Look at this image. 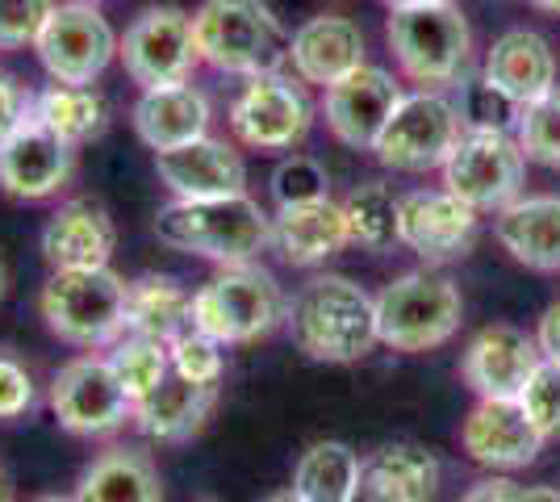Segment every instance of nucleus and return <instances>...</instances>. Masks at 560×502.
<instances>
[{
	"label": "nucleus",
	"mask_w": 560,
	"mask_h": 502,
	"mask_svg": "<svg viewBox=\"0 0 560 502\" xmlns=\"http://www.w3.org/2000/svg\"><path fill=\"white\" fill-rule=\"evenodd\" d=\"M50 410L71 435H114L135 419V402L121 389L105 357H75L50 377Z\"/></svg>",
	"instance_id": "13"
},
{
	"label": "nucleus",
	"mask_w": 560,
	"mask_h": 502,
	"mask_svg": "<svg viewBox=\"0 0 560 502\" xmlns=\"http://www.w3.org/2000/svg\"><path fill=\"white\" fill-rule=\"evenodd\" d=\"M486 80L511 93L518 105H532L548 89H557V50L536 30H506L486 50Z\"/></svg>",
	"instance_id": "26"
},
{
	"label": "nucleus",
	"mask_w": 560,
	"mask_h": 502,
	"mask_svg": "<svg viewBox=\"0 0 560 502\" xmlns=\"http://www.w3.org/2000/svg\"><path fill=\"white\" fill-rule=\"evenodd\" d=\"M364 59V30L351 17H310L305 25L293 30L289 38V68L302 84H318L330 89L335 80H343L348 72H355Z\"/></svg>",
	"instance_id": "20"
},
{
	"label": "nucleus",
	"mask_w": 560,
	"mask_h": 502,
	"mask_svg": "<svg viewBox=\"0 0 560 502\" xmlns=\"http://www.w3.org/2000/svg\"><path fill=\"white\" fill-rule=\"evenodd\" d=\"M348 243V214H343V201H335V197H318V201H302V206H277V214H272V247L293 268L327 264Z\"/></svg>",
	"instance_id": "22"
},
{
	"label": "nucleus",
	"mask_w": 560,
	"mask_h": 502,
	"mask_svg": "<svg viewBox=\"0 0 560 502\" xmlns=\"http://www.w3.org/2000/svg\"><path fill=\"white\" fill-rule=\"evenodd\" d=\"M218 407V385H197L185 382L176 373H167L164 382L155 385L142 402H135V428L147 440H160V444H185L197 431L206 428V419Z\"/></svg>",
	"instance_id": "27"
},
{
	"label": "nucleus",
	"mask_w": 560,
	"mask_h": 502,
	"mask_svg": "<svg viewBox=\"0 0 560 502\" xmlns=\"http://www.w3.org/2000/svg\"><path fill=\"white\" fill-rule=\"evenodd\" d=\"M397 101H401L397 75L389 68H376V63H360L355 72L323 89V118L343 147L373 151L385 121L394 118Z\"/></svg>",
	"instance_id": "14"
},
{
	"label": "nucleus",
	"mask_w": 560,
	"mask_h": 502,
	"mask_svg": "<svg viewBox=\"0 0 560 502\" xmlns=\"http://www.w3.org/2000/svg\"><path fill=\"white\" fill-rule=\"evenodd\" d=\"M264 502H305V499L298 494V490H293V486H289V490H280V494H268Z\"/></svg>",
	"instance_id": "45"
},
{
	"label": "nucleus",
	"mask_w": 560,
	"mask_h": 502,
	"mask_svg": "<svg viewBox=\"0 0 560 502\" xmlns=\"http://www.w3.org/2000/svg\"><path fill=\"white\" fill-rule=\"evenodd\" d=\"M385 38L394 50L397 68L422 89H447L468 75L472 59V30L460 4L435 0V4H415V9H394Z\"/></svg>",
	"instance_id": "6"
},
{
	"label": "nucleus",
	"mask_w": 560,
	"mask_h": 502,
	"mask_svg": "<svg viewBox=\"0 0 560 502\" xmlns=\"http://www.w3.org/2000/svg\"><path fill=\"white\" fill-rule=\"evenodd\" d=\"M289 30L268 0H206L192 13V43L213 72L252 75L280 72L289 63Z\"/></svg>",
	"instance_id": "3"
},
{
	"label": "nucleus",
	"mask_w": 560,
	"mask_h": 502,
	"mask_svg": "<svg viewBox=\"0 0 560 502\" xmlns=\"http://www.w3.org/2000/svg\"><path fill=\"white\" fill-rule=\"evenodd\" d=\"M351 243L364 252H394L401 243V197L385 180H364L343 201Z\"/></svg>",
	"instance_id": "32"
},
{
	"label": "nucleus",
	"mask_w": 560,
	"mask_h": 502,
	"mask_svg": "<svg viewBox=\"0 0 560 502\" xmlns=\"http://www.w3.org/2000/svg\"><path fill=\"white\" fill-rule=\"evenodd\" d=\"M330 197V176L327 167L318 164L314 155H284L272 172V201L277 206H302V201H318Z\"/></svg>",
	"instance_id": "38"
},
{
	"label": "nucleus",
	"mask_w": 560,
	"mask_h": 502,
	"mask_svg": "<svg viewBox=\"0 0 560 502\" xmlns=\"http://www.w3.org/2000/svg\"><path fill=\"white\" fill-rule=\"evenodd\" d=\"M30 114L50 126L63 143L80 147V143H93L96 135L109 126V105L105 96L96 93L93 84H47L43 93L34 96Z\"/></svg>",
	"instance_id": "31"
},
{
	"label": "nucleus",
	"mask_w": 560,
	"mask_h": 502,
	"mask_svg": "<svg viewBox=\"0 0 560 502\" xmlns=\"http://www.w3.org/2000/svg\"><path fill=\"white\" fill-rule=\"evenodd\" d=\"M117 43L121 38L93 0H68V4H55V13L43 25L34 50H38L50 80L93 84L117 59Z\"/></svg>",
	"instance_id": "11"
},
{
	"label": "nucleus",
	"mask_w": 560,
	"mask_h": 502,
	"mask_svg": "<svg viewBox=\"0 0 560 502\" xmlns=\"http://www.w3.org/2000/svg\"><path fill=\"white\" fill-rule=\"evenodd\" d=\"M360 453L343 440L310 444L293 469V490L305 502H355L360 499Z\"/></svg>",
	"instance_id": "30"
},
{
	"label": "nucleus",
	"mask_w": 560,
	"mask_h": 502,
	"mask_svg": "<svg viewBox=\"0 0 560 502\" xmlns=\"http://www.w3.org/2000/svg\"><path fill=\"white\" fill-rule=\"evenodd\" d=\"M460 135L465 126L456 114V101L440 89H419V93H401L394 118L385 121L373 151L394 172H435L444 167Z\"/></svg>",
	"instance_id": "8"
},
{
	"label": "nucleus",
	"mask_w": 560,
	"mask_h": 502,
	"mask_svg": "<svg viewBox=\"0 0 560 502\" xmlns=\"http://www.w3.org/2000/svg\"><path fill=\"white\" fill-rule=\"evenodd\" d=\"M514 139H518L523 155L532 164L560 172V84L548 89L532 105H523V118H518Z\"/></svg>",
	"instance_id": "35"
},
{
	"label": "nucleus",
	"mask_w": 560,
	"mask_h": 502,
	"mask_svg": "<svg viewBox=\"0 0 560 502\" xmlns=\"http://www.w3.org/2000/svg\"><path fill=\"white\" fill-rule=\"evenodd\" d=\"M518 407L527 410L544 444L560 440V360H539L536 373L527 377L523 394H518Z\"/></svg>",
	"instance_id": "37"
},
{
	"label": "nucleus",
	"mask_w": 560,
	"mask_h": 502,
	"mask_svg": "<svg viewBox=\"0 0 560 502\" xmlns=\"http://www.w3.org/2000/svg\"><path fill=\"white\" fill-rule=\"evenodd\" d=\"M117 59L139 89H164L192 80L201 55L192 43V17L176 4H151L126 25Z\"/></svg>",
	"instance_id": "10"
},
{
	"label": "nucleus",
	"mask_w": 560,
	"mask_h": 502,
	"mask_svg": "<svg viewBox=\"0 0 560 502\" xmlns=\"http://www.w3.org/2000/svg\"><path fill=\"white\" fill-rule=\"evenodd\" d=\"M93 4H101V0H93Z\"/></svg>",
	"instance_id": "51"
},
{
	"label": "nucleus",
	"mask_w": 560,
	"mask_h": 502,
	"mask_svg": "<svg viewBox=\"0 0 560 502\" xmlns=\"http://www.w3.org/2000/svg\"><path fill=\"white\" fill-rule=\"evenodd\" d=\"M135 135L151 151H172L185 147L201 135H210V96L197 84H164V89H142L135 101Z\"/></svg>",
	"instance_id": "25"
},
{
	"label": "nucleus",
	"mask_w": 560,
	"mask_h": 502,
	"mask_svg": "<svg viewBox=\"0 0 560 502\" xmlns=\"http://www.w3.org/2000/svg\"><path fill=\"white\" fill-rule=\"evenodd\" d=\"M206 502H213V499H206Z\"/></svg>",
	"instance_id": "52"
},
{
	"label": "nucleus",
	"mask_w": 560,
	"mask_h": 502,
	"mask_svg": "<svg viewBox=\"0 0 560 502\" xmlns=\"http://www.w3.org/2000/svg\"><path fill=\"white\" fill-rule=\"evenodd\" d=\"M536 348L544 360H560V297L539 314L536 323Z\"/></svg>",
	"instance_id": "42"
},
{
	"label": "nucleus",
	"mask_w": 560,
	"mask_h": 502,
	"mask_svg": "<svg viewBox=\"0 0 560 502\" xmlns=\"http://www.w3.org/2000/svg\"><path fill=\"white\" fill-rule=\"evenodd\" d=\"M477 240V210L447 189L401 192V247L427 264L468 256Z\"/></svg>",
	"instance_id": "17"
},
{
	"label": "nucleus",
	"mask_w": 560,
	"mask_h": 502,
	"mask_svg": "<svg viewBox=\"0 0 560 502\" xmlns=\"http://www.w3.org/2000/svg\"><path fill=\"white\" fill-rule=\"evenodd\" d=\"M30 105H34V101L22 93V84L9 72H0V143L30 118Z\"/></svg>",
	"instance_id": "41"
},
{
	"label": "nucleus",
	"mask_w": 560,
	"mask_h": 502,
	"mask_svg": "<svg viewBox=\"0 0 560 502\" xmlns=\"http://www.w3.org/2000/svg\"><path fill=\"white\" fill-rule=\"evenodd\" d=\"M289 314V297L277 277L256 260L226 264L192 293V327L231 343H256L272 335Z\"/></svg>",
	"instance_id": "5"
},
{
	"label": "nucleus",
	"mask_w": 560,
	"mask_h": 502,
	"mask_svg": "<svg viewBox=\"0 0 560 502\" xmlns=\"http://www.w3.org/2000/svg\"><path fill=\"white\" fill-rule=\"evenodd\" d=\"M50 13L55 0H0V50L34 47Z\"/></svg>",
	"instance_id": "39"
},
{
	"label": "nucleus",
	"mask_w": 560,
	"mask_h": 502,
	"mask_svg": "<svg viewBox=\"0 0 560 502\" xmlns=\"http://www.w3.org/2000/svg\"><path fill=\"white\" fill-rule=\"evenodd\" d=\"M460 448L481 469H527L544 448V435L518 407V398H477V407L460 423Z\"/></svg>",
	"instance_id": "16"
},
{
	"label": "nucleus",
	"mask_w": 560,
	"mask_h": 502,
	"mask_svg": "<svg viewBox=\"0 0 560 502\" xmlns=\"http://www.w3.org/2000/svg\"><path fill=\"white\" fill-rule=\"evenodd\" d=\"M4 293H9V268L0 260V302H4Z\"/></svg>",
	"instance_id": "49"
},
{
	"label": "nucleus",
	"mask_w": 560,
	"mask_h": 502,
	"mask_svg": "<svg viewBox=\"0 0 560 502\" xmlns=\"http://www.w3.org/2000/svg\"><path fill=\"white\" fill-rule=\"evenodd\" d=\"M43 318L50 335L71 348H109L126 331V281L109 264L101 268H50L43 285Z\"/></svg>",
	"instance_id": "7"
},
{
	"label": "nucleus",
	"mask_w": 560,
	"mask_h": 502,
	"mask_svg": "<svg viewBox=\"0 0 560 502\" xmlns=\"http://www.w3.org/2000/svg\"><path fill=\"white\" fill-rule=\"evenodd\" d=\"M75 502H164V481L147 453L109 448L80 474Z\"/></svg>",
	"instance_id": "29"
},
{
	"label": "nucleus",
	"mask_w": 560,
	"mask_h": 502,
	"mask_svg": "<svg viewBox=\"0 0 560 502\" xmlns=\"http://www.w3.org/2000/svg\"><path fill=\"white\" fill-rule=\"evenodd\" d=\"M493 240L514 264L532 272H560V197H514L493 218Z\"/></svg>",
	"instance_id": "23"
},
{
	"label": "nucleus",
	"mask_w": 560,
	"mask_h": 502,
	"mask_svg": "<svg viewBox=\"0 0 560 502\" xmlns=\"http://www.w3.org/2000/svg\"><path fill=\"white\" fill-rule=\"evenodd\" d=\"M511 502H560L557 486H514Z\"/></svg>",
	"instance_id": "44"
},
{
	"label": "nucleus",
	"mask_w": 560,
	"mask_h": 502,
	"mask_svg": "<svg viewBox=\"0 0 560 502\" xmlns=\"http://www.w3.org/2000/svg\"><path fill=\"white\" fill-rule=\"evenodd\" d=\"M539 360L544 357H539L532 335L511 323H493L472 335L465 360H460V373L477 398H518Z\"/></svg>",
	"instance_id": "19"
},
{
	"label": "nucleus",
	"mask_w": 560,
	"mask_h": 502,
	"mask_svg": "<svg viewBox=\"0 0 560 502\" xmlns=\"http://www.w3.org/2000/svg\"><path fill=\"white\" fill-rule=\"evenodd\" d=\"M456 114L465 130H498V135H511L518 130L523 118V105L511 93H502L498 84H490L486 75H465L460 80V96H456Z\"/></svg>",
	"instance_id": "34"
},
{
	"label": "nucleus",
	"mask_w": 560,
	"mask_h": 502,
	"mask_svg": "<svg viewBox=\"0 0 560 502\" xmlns=\"http://www.w3.org/2000/svg\"><path fill=\"white\" fill-rule=\"evenodd\" d=\"M298 352L323 364H351L364 360L381 343L376 335V302L369 289H360L351 277L318 272L310 277L284 314Z\"/></svg>",
	"instance_id": "1"
},
{
	"label": "nucleus",
	"mask_w": 560,
	"mask_h": 502,
	"mask_svg": "<svg viewBox=\"0 0 560 502\" xmlns=\"http://www.w3.org/2000/svg\"><path fill=\"white\" fill-rule=\"evenodd\" d=\"M109 369L117 373L121 389L130 394V402H142L155 385L172 373V357H167V343L160 339H147V335H117L109 343Z\"/></svg>",
	"instance_id": "33"
},
{
	"label": "nucleus",
	"mask_w": 560,
	"mask_h": 502,
	"mask_svg": "<svg viewBox=\"0 0 560 502\" xmlns=\"http://www.w3.org/2000/svg\"><path fill=\"white\" fill-rule=\"evenodd\" d=\"M389 9H415V4H435V0H385Z\"/></svg>",
	"instance_id": "46"
},
{
	"label": "nucleus",
	"mask_w": 560,
	"mask_h": 502,
	"mask_svg": "<svg viewBox=\"0 0 560 502\" xmlns=\"http://www.w3.org/2000/svg\"><path fill=\"white\" fill-rule=\"evenodd\" d=\"M440 494V460L422 444H381L360 465V499L364 502H435Z\"/></svg>",
	"instance_id": "24"
},
{
	"label": "nucleus",
	"mask_w": 560,
	"mask_h": 502,
	"mask_svg": "<svg viewBox=\"0 0 560 502\" xmlns=\"http://www.w3.org/2000/svg\"><path fill=\"white\" fill-rule=\"evenodd\" d=\"M192 327V293L167 272H147L126 281V331L172 343ZM121 331V335H126Z\"/></svg>",
	"instance_id": "28"
},
{
	"label": "nucleus",
	"mask_w": 560,
	"mask_h": 502,
	"mask_svg": "<svg viewBox=\"0 0 560 502\" xmlns=\"http://www.w3.org/2000/svg\"><path fill=\"white\" fill-rule=\"evenodd\" d=\"M34 402H38V389H34L30 369H25L13 352L0 348V423H4V419H22V415H30Z\"/></svg>",
	"instance_id": "40"
},
{
	"label": "nucleus",
	"mask_w": 560,
	"mask_h": 502,
	"mask_svg": "<svg viewBox=\"0 0 560 502\" xmlns=\"http://www.w3.org/2000/svg\"><path fill=\"white\" fill-rule=\"evenodd\" d=\"M539 13H560V0H532Z\"/></svg>",
	"instance_id": "47"
},
{
	"label": "nucleus",
	"mask_w": 560,
	"mask_h": 502,
	"mask_svg": "<svg viewBox=\"0 0 560 502\" xmlns=\"http://www.w3.org/2000/svg\"><path fill=\"white\" fill-rule=\"evenodd\" d=\"M30 502H75V494H38V499H30Z\"/></svg>",
	"instance_id": "48"
},
{
	"label": "nucleus",
	"mask_w": 560,
	"mask_h": 502,
	"mask_svg": "<svg viewBox=\"0 0 560 502\" xmlns=\"http://www.w3.org/2000/svg\"><path fill=\"white\" fill-rule=\"evenodd\" d=\"M511 494H514L511 478H486V481H477L460 502H511Z\"/></svg>",
	"instance_id": "43"
},
{
	"label": "nucleus",
	"mask_w": 560,
	"mask_h": 502,
	"mask_svg": "<svg viewBox=\"0 0 560 502\" xmlns=\"http://www.w3.org/2000/svg\"><path fill=\"white\" fill-rule=\"evenodd\" d=\"M440 172H444V189L468 201L477 214H498L523 189L527 155L514 135L465 130Z\"/></svg>",
	"instance_id": "9"
},
{
	"label": "nucleus",
	"mask_w": 560,
	"mask_h": 502,
	"mask_svg": "<svg viewBox=\"0 0 560 502\" xmlns=\"http://www.w3.org/2000/svg\"><path fill=\"white\" fill-rule=\"evenodd\" d=\"M376 335L394 352H431L444 348L465 323V297L452 277L427 268H410L394 277L373 297Z\"/></svg>",
	"instance_id": "4"
},
{
	"label": "nucleus",
	"mask_w": 560,
	"mask_h": 502,
	"mask_svg": "<svg viewBox=\"0 0 560 502\" xmlns=\"http://www.w3.org/2000/svg\"><path fill=\"white\" fill-rule=\"evenodd\" d=\"M0 502H9V481H4V474H0Z\"/></svg>",
	"instance_id": "50"
},
{
	"label": "nucleus",
	"mask_w": 560,
	"mask_h": 502,
	"mask_svg": "<svg viewBox=\"0 0 560 502\" xmlns=\"http://www.w3.org/2000/svg\"><path fill=\"white\" fill-rule=\"evenodd\" d=\"M314 126V105L284 72L252 75L231 105L234 139L252 151H293Z\"/></svg>",
	"instance_id": "12"
},
{
	"label": "nucleus",
	"mask_w": 560,
	"mask_h": 502,
	"mask_svg": "<svg viewBox=\"0 0 560 502\" xmlns=\"http://www.w3.org/2000/svg\"><path fill=\"white\" fill-rule=\"evenodd\" d=\"M117 247V226L101 201H63L43 226V260L50 268H101Z\"/></svg>",
	"instance_id": "21"
},
{
	"label": "nucleus",
	"mask_w": 560,
	"mask_h": 502,
	"mask_svg": "<svg viewBox=\"0 0 560 502\" xmlns=\"http://www.w3.org/2000/svg\"><path fill=\"white\" fill-rule=\"evenodd\" d=\"M167 357H172V373L197 385H222L226 377V343L213 339V335L188 327L167 343Z\"/></svg>",
	"instance_id": "36"
},
{
	"label": "nucleus",
	"mask_w": 560,
	"mask_h": 502,
	"mask_svg": "<svg viewBox=\"0 0 560 502\" xmlns=\"http://www.w3.org/2000/svg\"><path fill=\"white\" fill-rule=\"evenodd\" d=\"M75 147L63 143L50 126L30 118L0 143V189L18 201H47L68 185Z\"/></svg>",
	"instance_id": "15"
},
{
	"label": "nucleus",
	"mask_w": 560,
	"mask_h": 502,
	"mask_svg": "<svg viewBox=\"0 0 560 502\" xmlns=\"http://www.w3.org/2000/svg\"><path fill=\"white\" fill-rule=\"evenodd\" d=\"M155 240L172 252L201 256L226 268V264L256 260L264 247H272V218L247 192L210 197V201L172 197L155 214Z\"/></svg>",
	"instance_id": "2"
},
{
	"label": "nucleus",
	"mask_w": 560,
	"mask_h": 502,
	"mask_svg": "<svg viewBox=\"0 0 560 502\" xmlns=\"http://www.w3.org/2000/svg\"><path fill=\"white\" fill-rule=\"evenodd\" d=\"M155 172L172 197L185 201H210V197H234L247 192V164L226 139H192L172 151H155Z\"/></svg>",
	"instance_id": "18"
}]
</instances>
